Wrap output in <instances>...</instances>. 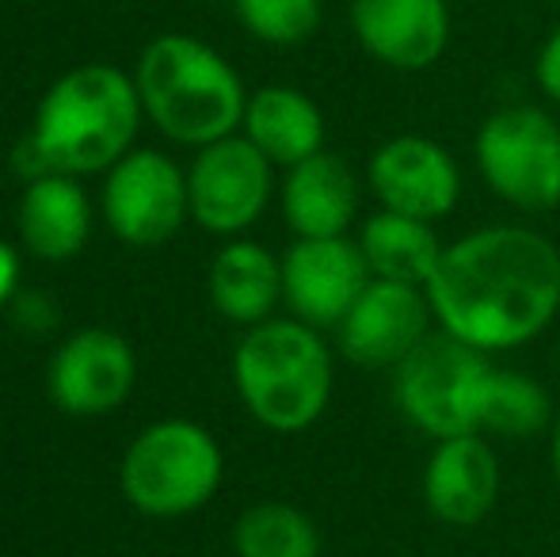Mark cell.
<instances>
[{"label": "cell", "mask_w": 560, "mask_h": 557, "mask_svg": "<svg viewBox=\"0 0 560 557\" xmlns=\"http://www.w3.org/2000/svg\"><path fill=\"white\" fill-rule=\"evenodd\" d=\"M362 179L332 149L305 156L282 179V218L294 237H347L359 218Z\"/></svg>", "instance_id": "2e32d148"}, {"label": "cell", "mask_w": 560, "mask_h": 557, "mask_svg": "<svg viewBox=\"0 0 560 557\" xmlns=\"http://www.w3.org/2000/svg\"><path fill=\"white\" fill-rule=\"evenodd\" d=\"M210 302L233 325H264L282 302V260L259 241H233L210 264Z\"/></svg>", "instance_id": "d6986e66"}, {"label": "cell", "mask_w": 560, "mask_h": 557, "mask_svg": "<svg viewBox=\"0 0 560 557\" xmlns=\"http://www.w3.org/2000/svg\"><path fill=\"white\" fill-rule=\"evenodd\" d=\"M534 84L549 104L560 107V23L546 35V43L538 46V58H534Z\"/></svg>", "instance_id": "cb8c5ba5"}, {"label": "cell", "mask_w": 560, "mask_h": 557, "mask_svg": "<svg viewBox=\"0 0 560 557\" xmlns=\"http://www.w3.org/2000/svg\"><path fill=\"white\" fill-rule=\"evenodd\" d=\"M233 8L244 31L267 46L310 43L325 15L320 0H233Z\"/></svg>", "instance_id": "603a6c76"}, {"label": "cell", "mask_w": 560, "mask_h": 557, "mask_svg": "<svg viewBox=\"0 0 560 557\" xmlns=\"http://www.w3.org/2000/svg\"><path fill=\"white\" fill-rule=\"evenodd\" d=\"M366 187L382 210L439 222L462 202V164L443 141L428 135H393L370 153Z\"/></svg>", "instance_id": "8fae6325"}, {"label": "cell", "mask_w": 560, "mask_h": 557, "mask_svg": "<svg viewBox=\"0 0 560 557\" xmlns=\"http://www.w3.org/2000/svg\"><path fill=\"white\" fill-rule=\"evenodd\" d=\"M557 405L534 374L495 367L480 386L477 431L488 439H538L553 431Z\"/></svg>", "instance_id": "44dd1931"}, {"label": "cell", "mask_w": 560, "mask_h": 557, "mask_svg": "<svg viewBox=\"0 0 560 557\" xmlns=\"http://www.w3.org/2000/svg\"><path fill=\"white\" fill-rule=\"evenodd\" d=\"M92 233V202L77 176L50 172L31 179L20 199V237L38 260H73Z\"/></svg>", "instance_id": "ac0fdd59"}, {"label": "cell", "mask_w": 560, "mask_h": 557, "mask_svg": "<svg viewBox=\"0 0 560 557\" xmlns=\"http://www.w3.org/2000/svg\"><path fill=\"white\" fill-rule=\"evenodd\" d=\"M233 382L252 420L279 436H298L325 417L332 402V348L320 328L298 317H271L236 344Z\"/></svg>", "instance_id": "3957f363"}, {"label": "cell", "mask_w": 560, "mask_h": 557, "mask_svg": "<svg viewBox=\"0 0 560 557\" xmlns=\"http://www.w3.org/2000/svg\"><path fill=\"white\" fill-rule=\"evenodd\" d=\"M549 466H553V481L560 485V409H557L553 431H549Z\"/></svg>", "instance_id": "4316f807"}, {"label": "cell", "mask_w": 560, "mask_h": 557, "mask_svg": "<svg viewBox=\"0 0 560 557\" xmlns=\"http://www.w3.org/2000/svg\"><path fill=\"white\" fill-rule=\"evenodd\" d=\"M138 84L112 66L69 69L35 112L31 146L46 172L89 176L112 172L133 146L141 123Z\"/></svg>", "instance_id": "7a4b0ae2"}, {"label": "cell", "mask_w": 560, "mask_h": 557, "mask_svg": "<svg viewBox=\"0 0 560 557\" xmlns=\"http://www.w3.org/2000/svg\"><path fill=\"white\" fill-rule=\"evenodd\" d=\"M241 127L275 169H294L325 149V112L294 84H264L252 92Z\"/></svg>", "instance_id": "e0dca14e"}, {"label": "cell", "mask_w": 560, "mask_h": 557, "mask_svg": "<svg viewBox=\"0 0 560 557\" xmlns=\"http://www.w3.org/2000/svg\"><path fill=\"white\" fill-rule=\"evenodd\" d=\"M104 218L115 237L126 245H164L191 218L187 172L156 149H130L107 172Z\"/></svg>", "instance_id": "9c48e42d"}, {"label": "cell", "mask_w": 560, "mask_h": 557, "mask_svg": "<svg viewBox=\"0 0 560 557\" xmlns=\"http://www.w3.org/2000/svg\"><path fill=\"white\" fill-rule=\"evenodd\" d=\"M450 0H351V35L393 73H423L450 46Z\"/></svg>", "instance_id": "5bb4252c"}, {"label": "cell", "mask_w": 560, "mask_h": 557, "mask_svg": "<svg viewBox=\"0 0 560 557\" xmlns=\"http://www.w3.org/2000/svg\"><path fill=\"white\" fill-rule=\"evenodd\" d=\"M138 96L164 138L179 146H210L236 135L248 92L214 46L191 35H161L141 50Z\"/></svg>", "instance_id": "277c9868"}, {"label": "cell", "mask_w": 560, "mask_h": 557, "mask_svg": "<svg viewBox=\"0 0 560 557\" xmlns=\"http://www.w3.org/2000/svg\"><path fill=\"white\" fill-rule=\"evenodd\" d=\"M133 374L138 363L122 336L112 328H84L50 359V397L73 417H104L130 397Z\"/></svg>", "instance_id": "9a60e30c"}, {"label": "cell", "mask_w": 560, "mask_h": 557, "mask_svg": "<svg viewBox=\"0 0 560 557\" xmlns=\"http://www.w3.org/2000/svg\"><path fill=\"white\" fill-rule=\"evenodd\" d=\"M354 241H359L362 256H366L370 276L412 282V287H428V279L435 276L446 248L435 222H423V218H408L382 207L362 218Z\"/></svg>", "instance_id": "ffe728a7"}, {"label": "cell", "mask_w": 560, "mask_h": 557, "mask_svg": "<svg viewBox=\"0 0 560 557\" xmlns=\"http://www.w3.org/2000/svg\"><path fill=\"white\" fill-rule=\"evenodd\" d=\"M472 164L485 187L518 214L560 207V123L538 104H503L472 138Z\"/></svg>", "instance_id": "5b68a950"}, {"label": "cell", "mask_w": 560, "mask_h": 557, "mask_svg": "<svg viewBox=\"0 0 560 557\" xmlns=\"http://www.w3.org/2000/svg\"><path fill=\"white\" fill-rule=\"evenodd\" d=\"M118 477L138 512L168 520L195 512L214 497L225 477V459L202 423L161 420L133 439Z\"/></svg>", "instance_id": "8992f818"}, {"label": "cell", "mask_w": 560, "mask_h": 557, "mask_svg": "<svg viewBox=\"0 0 560 557\" xmlns=\"http://www.w3.org/2000/svg\"><path fill=\"white\" fill-rule=\"evenodd\" d=\"M500 454H495V439L480 436V431H465V436L435 439L423 462L420 492L423 508L435 515L443 527L469 531L485 523L500 504Z\"/></svg>", "instance_id": "4fadbf2b"}, {"label": "cell", "mask_w": 560, "mask_h": 557, "mask_svg": "<svg viewBox=\"0 0 560 557\" xmlns=\"http://www.w3.org/2000/svg\"><path fill=\"white\" fill-rule=\"evenodd\" d=\"M233 550L236 557H320V531L302 508L264 500L236 520Z\"/></svg>", "instance_id": "7402d4cb"}, {"label": "cell", "mask_w": 560, "mask_h": 557, "mask_svg": "<svg viewBox=\"0 0 560 557\" xmlns=\"http://www.w3.org/2000/svg\"><path fill=\"white\" fill-rule=\"evenodd\" d=\"M15 279H20V256L12 245L0 241V310L15 298Z\"/></svg>", "instance_id": "d4e9b609"}, {"label": "cell", "mask_w": 560, "mask_h": 557, "mask_svg": "<svg viewBox=\"0 0 560 557\" xmlns=\"http://www.w3.org/2000/svg\"><path fill=\"white\" fill-rule=\"evenodd\" d=\"M15 305H20V321H23V325H31V328H46L54 321V310H50V302H46L43 294H23Z\"/></svg>", "instance_id": "484cf974"}, {"label": "cell", "mask_w": 560, "mask_h": 557, "mask_svg": "<svg viewBox=\"0 0 560 557\" xmlns=\"http://www.w3.org/2000/svg\"><path fill=\"white\" fill-rule=\"evenodd\" d=\"M428 290L412 282L370 279L359 302L332 328L336 348L347 363L366 371H393L400 367L431 333H435Z\"/></svg>", "instance_id": "30bf717a"}, {"label": "cell", "mask_w": 560, "mask_h": 557, "mask_svg": "<svg viewBox=\"0 0 560 557\" xmlns=\"http://www.w3.org/2000/svg\"><path fill=\"white\" fill-rule=\"evenodd\" d=\"M275 192V164L244 135H229L199 149L187 172L191 218L218 237H236L264 218Z\"/></svg>", "instance_id": "ba28073f"}, {"label": "cell", "mask_w": 560, "mask_h": 557, "mask_svg": "<svg viewBox=\"0 0 560 557\" xmlns=\"http://www.w3.org/2000/svg\"><path fill=\"white\" fill-rule=\"evenodd\" d=\"M492 371V356L457 344L446 333H431L400 367H393V405L431 443L446 436L477 431L480 386Z\"/></svg>", "instance_id": "52a82bcc"}, {"label": "cell", "mask_w": 560, "mask_h": 557, "mask_svg": "<svg viewBox=\"0 0 560 557\" xmlns=\"http://www.w3.org/2000/svg\"><path fill=\"white\" fill-rule=\"evenodd\" d=\"M423 290L439 333L480 356H503L560 317V248L523 222L480 225L446 241Z\"/></svg>", "instance_id": "6da1fadb"}, {"label": "cell", "mask_w": 560, "mask_h": 557, "mask_svg": "<svg viewBox=\"0 0 560 557\" xmlns=\"http://www.w3.org/2000/svg\"><path fill=\"white\" fill-rule=\"evenodd\" d=\"M370 279L374 276L366 268V256L351 233L294 237L282 256V302L290 305V317L313 328H336Z\"/></svg>", "instance_id": "7c38bea8"}]
</instances>
